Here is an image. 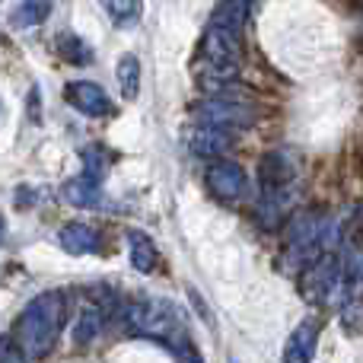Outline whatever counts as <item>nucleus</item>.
I'll return each instance as SVG.
<instances>
[{
    "label": "nucleus",
    "instance_id": "obj_1",
    "mask_svg": "<svg viewBox=\"0 0 363 363\" xmlns=\"http://www.w3.org/2000/svg\"><path fill=\"white\" fill-rule=\"evenodd\" d=\"M64 313H67V296L61 290H48L29 300V306L19 313L16 322V347L26 354V360L48 357L61 335Z\"/></svg>",
    "mask_w": 363,
    "mask_h": 363
},
{
    "label": "nucleus",
    "instance_id": "obj_2",
    "mask_svg": "<svg viewBox=\"0 0 363 363\" xmlns=\"http://www.w3.org/2000/svg\"><path fill=\"white\" fill-rule=\"evenodd\" d=\"M125 322L138 335H144V338H157V341H163V345H169L182 360L198 363L194 341H191V335H188L185 322H182L179 309L172 306V303L150 300V296L131 300L125 306Z\"/></svg>",
    "mask_w": 363,
    "mask_h": 363
},
{
    "label": "nucleus",
    "instance_id": "obj_3",
    "mask_svg": "<svg viewBox=\"0 0 363 363\" xmlns=\"http://www.w3.org/2000/svg\"><path fill=\"white\" fill-rule=\"evenodd\" d=\"M191 115L201 121V125L220 128V131H230V128H249L255 121V112L249 106L236 99H226V96H211V99L198 102L191 108Z\"/></svg>",
    "mask_w": 363,
    "mask_h": 363
},
{
    "label": "nucleus",
    "instance_id": "obj_4",
    "mask_svg": "<svg viewBox=\"0 0 363 363\" xmlns=\"http://www.w3.org/2000/svg\"><path fill=\"white\" fill-rule=\"evenodd\" d=\"M64 99L80 115H89V118H106V115H112V99L106 96V89H102L99 83H89V80L67 83V86H64Z\"/></svg>",
    "mask_w": 363,
    "mask_h": 363
},
{
    "label": "nucleus",
    "instance_id": "obj_5",
    "mask_svg": "<svg viewBox=\"0 0 363 363\" xmlns=\"http://www.w3.org/2000/svg\"><path fill=\"white\" fill-rule=\"evenodd\" d=\"M294 176H296V169L284 153H268L262 160V194H264V201H271V207H277L284 201Z\"/></svg>",
    "mask_w": 363,
    "mask_h": 363
},
{
    "label": "nucleus",
    "instance_id": "obj_6",
    "mask_svg": "<svg viewBox=\"0 0 363 363\" xmlns=\"http://www.w3.org/2000/svg\"><path fill=\"white\" fill-rule=\"evenodd\" d=\"M290 249L296 252V258H319L322 249V217L313 213H300L290 223Z\"/></svg>",
    "mask_w": 363,
    "mask_h": 363
},
{
    "label": "nucleus",
    "instance_id": "obj_7",
    "mask_svg": "<svg viewBox=\"0 0 363 363\" xmlns=\"http://www.w3.org/2000/svg\"><path fill=\"white\" fill-rule=\"evenodd\" d=\"M322 325L315 319H303L300 325L290 332L287 345H284V363H313L315 345H319Z\"/></svg>",
    "mask_w": 363,
    "mask_h": 363
},
{
    "label": "nucleus",
    "instance_id": "obj_8",
    "mask_svg": "<svg viewBox=\"0 0 363 363\" xmlns=\"http://www.w3.org/2000/svg\"><path fill=\"white\" fill-rule=\"evenodd\" d=\"M207 188L220 198H239L245 191V172L239 163L230 160H213V166L207 169Z\"/></svg>",
    "mask_w": 363,
    "mask_h": 363
},
{
    "label": "nucleus",
    "instance_id": "obj_9",
    "mask_svg": "<svg viewBox=\"0 0 363 363\" xmlns=\"http://www.w3.org/2000/svg\"><path fill=\"white\" fill-rule=\"evenodd\" d=\"M230 147H233L230 131H220V128H211V125H201L188 134V150L207 160H220Z\"/></svg>",
    "mask_w": 363,
    "mask_h": 363
},
{
    "label": "nucleus",
    "instance_id": "obj_10",
    "mask_svg": "<svg viewBox=\"0 0 363 363\" xmlns=\"http://www.w3.org/2000/svg\"><path fill=\"white\" fill-rule=\"evenodd\" d=\"M57 245L67 255H89V252L99 249V233L86 223H64L57 230Z\"/></svg>",
    "mask_w": 363,
    "mask_h": 363
},
{
    "label": "nucleus",
    "instance_id": "obj_11",
    "mask_svg": "<svg viewBox=\"0 0 363 363\" xmlns=\"http://www.w3.org/2000/svg\"><path fill=\"white\" fill-rule=\"evenodd\" d=\"M64 201L74 207H80V211H89V207H99L102 204V188L99 182L86 179V176H77V179H67L61 188Z\"/></svg>",
    "mask_w": 363,
    "mask_h": 363
},
{
    "label": "nucleus",
    "instance_id": "obj_12",
    "mask_svg": "<svg viewBox=\"0 0 363 363\" xmlns=\"http://www.w3.org/2000/svg\"><path fill=\"white\" fill-rule=\"evenodd\" d=\"M128 249H131V268L140 274H150L160 262V252L153 245V239L140 230H128Z\"/></svg>",
    "mask_w": 363,
    "mask_h": 363
},
{
    "label": "nucleus",
    "instance_id": "obj_13",
    "mask_svg": "<svg viewBox=\"0 0 363 363\" xmlns=\"http://www.w3.org/2000/svg\"><path fill=\"white\" fill-rule=\"evenodd\" d=\"M115 77H118L121 99H128V102L138 99V93H140V61H138V55H131V51L121 55L118 67H115Z\"/></svg>",
    "mask_w": 363,
    "mask_h": 363
},
{
    "label": "nucleus",
    "instance_id": "obj_14",
    "mask_svg": "<svg viewBox=\"0 0 363 363\" xmlns=\"http://www.w3.org/2000/svg\"><path fill=\"white\" fill-rule=\"evenodd\" d=\"M51 0H23L16 10L10 13V26L13 29H29V26H42L51 16Z\"/></svg>",
    "mask_w": 363,
    "mask_h": 363
},
{
    "label": "nucleus",
    "instance_id": "obj_15",
    "mask_svg": "<svg viewBox=\"0 0 363 363\" xmlns=\"http://www.w3.org/2000/svg\"><path fill=\"white\" fill-rule=\"evenodd\" d=\"M102 319H106V315H102L99 306H83L80 315H77V322H74V332H70L74 345H89V341L99 335Z\"/></svg>",
    "mask_w": 363,
    "mask_h": 363
},
{
    "label": "nucleus",
    "instance_id": "obj_16",
    "mask_svg": "<svg viewBox=\"0 0 363 363\" xmlns=\"http://www.w3.org/2000/svg\"><path fill=\"white\" fill-rule=\"evenodd\" d=\"M99 4L106 6L108 19L115 26H121V29H131L140 19V0H99Z\"/></svg>",
    "mask_w": 363,
    "mask_h": 363
},
{
    "label": "nucleus",
    "instance_id": "obj_17",
    "mask_svg": "<svg viewBox=\"0 0 363 363\" xmlns=\"http://www.w3.org/2000/svg\"><path fill=\"white\" fill-rule=\"evenodd\" d=\"M108 166H112V157H108L106 147H83V176L99 182L108 176Z\"/></svg>",
    "mask_w": 363,
    "mask_h": 363
},
{
    "label": "nucleus",
    "instance_id": "obj_18",
    "mask_svg": "<svg viewBox=\"0 0 363 363\" xmlns=\"http://www.w3.org/2000/svg\"><path fill=\"white\" fill-rule=\"evenodd\" d=\"M57 48H61L64 61L74 64V67H86L89 61H93V48H89L86 42H83L80 35H74V32H67V35H61V42H57Z\"/></svg>",
    "mask_w": 363,
    "mask_h": 363
},
{
    "label": "nucleus",
    "instance_id": "obj_19",
    "mask_svg": "<svg viewBox=\"0 0 363 363\" xmlns=\"http://www.w3.org/2000/svg\"><path fill=\"white\" fill-rule=\"evenodd\" d=\"M0 363H26V354L16 347V341L0 338Z\"/></svg>",
    "mask_w": 363,
    "mask_h": 363
},
{
    "label": "nucleus",
    "instance_id": "obj_20",
    "mask_svg": "<svg viewBox=\"0 0 363 363\" xmlns=\"http://www.w3.org/2000/svg\"><path fill=\"white\" fill-rule=\"evenodd\" d=\"M4 239H6V217L0 213V245H4Z\"/></svg>",
    "mask_w": 363,
    "mask_h": 363
},
{
    "label": "nucleus",
    "instance_id": "obj_21",
    "mask_svg": "<svg viewBox=\"0 0 363 363\" xmlns=\"http://www.w3.org/2000/svg\"><path fill=\"white\" fill-rule=\"evenodd\" d=\"M230 363H239V360H230Z\"/></svg>",
    "mask_w": 363,
    "mask_h": 363
}]
</instances>
